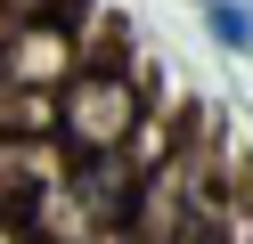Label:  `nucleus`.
Listing matches in <instances>:
<instances>
[{
    "mask_svg": "<svg viewBox=\"0 0 253 244\" xmlns=\"http://www.w3.org/2000/svg\"><path fill=\"white\" fill-rule=\"evenodd\" d=\"M139 122H147V81L123 49L106 57H82V73L49 98V130L74 163H106V155H131Z\"/></svg>",
    "mask_w": 253,
    "mask_h": 244,
    "instance_id": "f257e3e1",
    "label": "nucleus"
},
{
    "mask_svg": "<svg viewBox=\"0 0 253 244\" xmlns=\"http://www.w3.org/2000/svg\"><path fill=\"white\" fill-rule=\"evenodd\" d=\"M196 25H204V41H212L220 57L253 65V0H204V8H196Z\"/></svg>",
    "mask_w": 253,
    "mask_h": 244,
    "instance_id": "f03ea898",
    "label": "nucleus"
},
{
    "mask_svg": "<svg viewBox=\"0 0 253 244\" xmlns=\"http://www.w3.org/2000/svg\"><path fill=\"white\" fill-rule=\"evenodd\" d=\"M0 244H33V236H25V228L8 220V211H0Z\"/></svg>",
    "mask_w": 253,
    "mask_h": 244,
    "instance_id": "7ed1b4c3",
    "label": "nucleus"
}]
</instances>
